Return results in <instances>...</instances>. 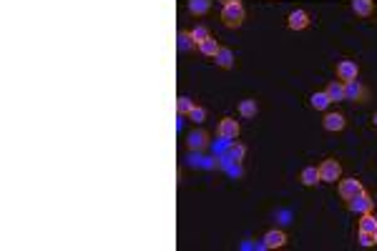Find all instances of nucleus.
<instances>
[{"mask_svg":"<svg viewBox=\"0 0 377 251\" xmlns=\"http://www.w3.org/2000/svg\"><path fill=\"white\" fill-rule=\"evenodd\" d=\"M319 176L324 184H337L339 176H342V166H339L334 158H327L322 166H319Z\"/></svg>","mask_w":377,"mask_h":251,"instance_id":"nucleus-2","label":"nucleus"},{"mask_svg":"<svg viewBox=\"0 0 377 251\" xmlns=\"http://www.w3.org/2000/svg\"><path fill=\"white\" fill-rule=\"evenodd\" d=\"M375 229H377V219L372 216V211H370V214H362V219H360V231L375 234Z\"/></svg>","mask_w":377,"mask_h":251,"instance_id":"nucleus-19","label":"nucleus"},{"mask_svg":"<svg viewBox=\"0 0 377 251\" xmlns=\"http://www.w3.org/2000/svg\"><path fill=\"white\" fill-rule=\"evenodd\" d=\"M199 53H201V56H209V58H214V56L219 53V43H216V40L209 35L206 40H201V43H199Z\"/></svg>","mask_w":377,"mask_h":251,"instance_id":"nucleus-15","label":"nucleus"},{"mask_svg":"<svg viewBox=\"0 0 377 251\" xmlns=\"http://www.w3.org/2000/svg\"><path fill=\"white\" fill-rule=\"evenodd\" d=\"M216 58V65L219 68H232L234 65V53L229 48H219V53L214 56Z\"/></svg>","mask_w":377,"mask_h":251,"instance_id":"nucleus-13","label":"nucleus"},{"mask_svg":"<svg viewBox=\"0 0 377 251\" xmlns=\"http://www.w3.org/2000/svg\"><path fill=\"white\" fill-rule=\"evenodd\" d=\"M206 141H209V136L204 131H191V133H188V138H186V146L191 151H201L206 146Z\"/></svg>","mask_w":377,"mask_h":251,"instance_id":"nucleus-10","label":"nucleus"},{"mask_svg":"<svg viewBox=\"0 0 377 251\" xmlns=\"http://www.w3.org/2000/svg\"><path fill=\"white\" fill-rule=\"evenodd\" d=\"M357 241H360V246H372V244H375V236H372V234H367V231H360Z\"/></svg>","mask_w":377,"mask_h":251,"instance_id":"nucleus-26","label":"nucleus"},{"mask_svg":"<svg viewBox=\"0 0 377 251\" xmlns=\"http://www.w3.org/2000/svg\"><path fill=\"white\" fill-rule=\"evenodd\" d=\"M261 244H264V249H282V246L287 244V234L279 231V229H272V231L264 234Z\"/></svg>","mask_w":377,"mask_h":251,"instance_id":"nucleus-4","label":"nucleus"},{"mask_svg":"<svg viewBox=\"0 0 377 251\" xmlns=\"http://www.w3.org/2000/svg\"><path fill=\"white\" fill-rule=\"evenodd\" d=\"M319 181H322V176H319V169H314V166H307L302 171V184L305 186H317Z\"/></svg>","mask_w":377,"mask_h":251,"instance_id":"nucleus-12","label":"nucleus"},{"mask_svg":"<svg viewBox=\"0 0 377 251\" xmlns=\"http://www.w3.org/2000/svg\"><path fill=\"white\" fill-rule=\"evenodd\" d=\"M256 101H251V98H244L242 103H239V113L244 116V118H254L256 116Z\"/></svg>","mask_w":377,"mask_h":251,"instance_id":"nucleus-18","label":"nucleus"},{"mask_svg":"<svg viewBox=\"0 0 377 251\" xmlns=\"http://www.w3.org/2000/svg\"><path fill=\"white\" fill-rule=\"evenodd\" d=\"M372 236H375V244H377V229H375V234H372Z\"/></svg>","mask_w":377,"mask_h":251,"instance_id":"nucleus-27","label":"nucleus"},{"mask_svg":"<svg viewBox=\"0 0 377 251\" xmlns=\"http://www.w3.org/2000/svg\"><path fill=\"white\" fill-rule=\"evenodd\" d=\"M221 20L226 28H239L244 23V5L239 0H226L224 10H221Z\"/></svg>","mask_w":377,"mask_h":251,"instance_id":"nucleus-1","label":"nucleus"},{"mask_svg":"<svg viewBox=\"0 0 377 251\" xmlns=\"http://www.w3.org/2000/svg\"><path fill=\"white\" fill-rule=\"evenodd\" d=\"M206 10H209V0H188V13L204 15Z\"/></svg>","mask_w":377,"mask_h":251,"instance_id":"nucleus-20","label":"nucleus"},{"mask_svg":"<svg viewBox=\"0 0 377 251\" xmlns=\"http://www.w3.org/2000/svg\"><path fill=\"white\" fill-rule=\"evenodd\" d=\"M191 38H194V43L199 46V43H201V40H206V38H209V30H206L204 25H196V28L191 30Z\"/></svg>","mask_w":377,"mask_h":251,"instance_id":"nucleus-24","label":"nucleus"},{"mask_svg":"<svg viewBox=\"0 0 377 251\" xmlns=\"http://www.w3.org/2000/svg\"><path fill=\"white\" fill-rule=\"evenodd\" d=\"M352 10L362 18L372 15V0H352Z\"/></svg>","mask_w":377,"mask_h":251,"instance_id":"nucleus-17","label":"nucleus"},{"mask_svg":"<svg viewBox=\"0 0 377 251\" xmlns=\"http://www.w3.org/2000/svg\"><path fill=\"white\" fill-rule=\"evenodd\" d=\"M329 96H327V91H322V93H312V98H310V106L312 108H317V111H327L329 108Z\"/></svg>","mask_w":377,"mask_h":251,"instance_id":"nucleus-16","label":"nucleus"},{"mask_svg":"<svg viewBox=\"0 0 377 251\" xmlns=\"http://www.w3.org/2000/svg\"><path fill=\"white\" fill-rule=\"evenodd\" d=\"M375 126H377V113H375Z\"/></svg>","mask_w":377,"mask_h":251,"instance_id":"nucleus-28","label":"nucleus"},{"mask_svg":"<svg viewBox=\"0 0 377 251\" xmlns=\"http://www.w3.org/2000/svg\"><path fill=\"white\" fill-rule=\"evenodd\" d=\"M188 118H191L194 123H204L206 111H204V108H199V106H194V108H191V113H188Z\"/></svg>","mask_w":377,"mask_h":251,"instance_id":"nucleus-25","label":"nucleus"},{"mask_svg":"<svg viewBox=\"0 0 377 251\" xmlns=\"http://www.w3.org/2000/svg\"><path fill=\"white\" fill-rule=\"evenodd\" d=\"M362 184L357 179H345V181H339V193H342V198H352L357 193H362Z\"/></svg>","mask_w":377,"mask_h":251,"instance_id":"nucleus-5","label":"nucleus"},{"mask_svg":"<svg viewBox=\"0 0 377 251\" xmlns=\"http://www.w3.org/2000/svg\"><path fill=\"white\" fill-rule=\"evenodd\" d=\"M191 108H194V103H191V98H186V96H181V98L176 101V113H179V116H188V113H191Z\"/></svg>","mask_w":377,"mask_h":251,"instance_id":"nucleus-21","label":"nucleus"},{"mask_svg":"<svg viewBox=\"0 0 377 251\" xmlns=\"http://www.w3.org/2000/svg\"><path fill=\"white\" fill-rule=\"evenodd\" d=\"M287 25H289L292 30H305V28L310 25V15H307L305 10H292L289 18H287Z\"/></svg>","mask_w":377,"mask_h":251,"instance_id":"nucleus-6","label":"nucleus"},{"mask_svg":"<svg viewBox=\"0 0 377 251\" xmlns=\"http://www.w3.org/2000/svg\"><path fill=\"white\" fill-rule=\"evenodd\" d=\"M176 40H179V48H181V51H191V46H196L194 38H191V33H179Z\"/></svg>","mask_w":377,"mask_h":251,"instance_id":"nucleus-22","label":"nucleus"},{"mask_svg":"<svg viewBox=\"0 0 377 251\" xmlns=\"http://www.w3.org/2000/svg\"><path fill=\"white\" fill-rule=\"evenodd\" d=\"M345 96H347V101H360L365 96V88H362V83L357 78L345 83Z\"/></svg>","mask_w":377,"mask_h":251,"instance_id":"nucleus-9","label":"nucleus"},{"mask_svg":"<svg viewBox=\"0 0 377 251\" xmlns=\"http://www.w3.org/2000/svg\"><path fill=\"white\" fill-rule=\"evenodd\" d=\"M347 206H350V211L352 214H370L372 211V206H375V201L362 191V193H357V196H352V198H347Z\"/></svg>","mask_w":377,"mask_h":251,"instance_id":"nucleus-3","label":"nucleus"},{"mask_svg":"<svg viewBox=\"0 0 377 251\" xmlns=\"http://www.w3.org/2000/svg\"><path fill=\"white\" fill-rule=\"evenodd\" d=\"M244 153H247V148H244L242 143H232V146H229V161H242Z\"/></svg>","mask_w":377,"mask_h":251,"instance_id":"nucleus-23","label":"nucleus"},{"mask_svg":"<svg viewBox=\"0 0 377 251\" xmlns=\"http://www.w3.org/2000/svg\"><path fill=\"white\" fill-rule=\"evenodd\" d=\"M327 96H329V101L334 103V101H347V96H345V86H342V83H329V86H327Z\"/></svg>","mask_w":377,"mask_h":251,"instance_id":"nucleus-14","label":"nucleus"},{"mask_svg":"<svg viewBox=\"0 0 377 251\" xmlns=\"http://www.w3.org/2000/svg\"><path fill=\"white\" fill-rule=\"evenodd\" d=\"M219 133L224 136V138H237L239 136V123L234 121V118H221V123H219Z\"/></svg>","mask_w":377,"mask_h":251,"instance_id":"nucleus-8","label":"nucleus"},{"mask_svg":"<svg viewBox=\"0 0 377 251\" xmlns=\"http://www.w3.org/2000/svg\"><path fill=\"white\" fill-rule=\"evenodd\" d=\"M324 128L327 131H342L345 128V116L342 113H327L324 116Z\"/></svg>","mask_w":377,"mask_h":251,"instance_id":"nucleus-11","label":"nucleus"},{"mask_svg":"<svg viewBox=\"0 0 377 251\" xmlns=\"http://www.w3.org/2000/svg\"><path fill=\"white\" fill-rule=\"evenodd\" d=\"M337 75H339V80H355L357 78V63L355 61H339V65H337Z\"/></svg>","mask_w":377,"mask_h":251,"instance_id":"nucleus-7","label":"nucleus"}]
</instances>
